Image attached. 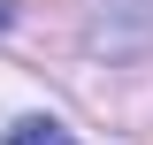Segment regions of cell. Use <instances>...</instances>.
<instances>
[{"label":"cell","instance_id":"obj_2","mask_svg":"<svg viewBox=\"0 0 153 145\" xmlns=\"http://www.w3.org/2000/svg\"><path fill=\"white\" fill-rule=\"evenodd\" d=\"M8 23H16V0H0V31H8Z\"/></svg>","mask_w":153,"mask_h":145},{"label":"cell","instance_id":"obj_1","mask_svg":"<svg viewBox=\"0 0 153 145\" xmlns=\"http://www.w3.org/2000/svg\"><path fill=\"white\" fill-rule=\"evenodd\" d=\"M8 145H76V138L54 122V115H23V122L8 130Z\"/></svg>","mask_w":153,"mask_h":145}]
</instances>
